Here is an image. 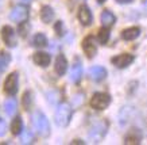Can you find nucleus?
<instances>
[{
	"label": "nucleus",
	"mask_w": 147,
	"mask_h": 145,
	"mask_svg": "<svg viewBox=\"0 0 147 145\" xmlns=\"http://www.w3.org/2000/svg\"><path fill=\"white\" fill-rule=\"evenodd\" d=\"M32 60H34V63H35L36 65H39V67H42V68H45V67H47V65L50 64L51 57H50V54H47V53L38 52V53H35V54L32 56Z\"/></svg>",
	"instance_id": "14"
},
{
	"label": "nucleus",
	"mask_w": 147,
	"mask_h": 145,
	"mask_svg": "<svg viewBox=\"0 0 147 145\" xmlns=\"http://www.w3.org/2000/svg\"><path fill=\"white\" fill-rule=\"evenodd\" d=\"M9 61H11V56L5 52H0V72H3L8 67Z\"/></svg>",
	"instance_id": "24"
},
{
	"label": "nucleus",
	"mask_w": 147,
	"mask_h": 145,
	"mask_svg": "<svg viewBox=\"0 0 147 145\" xmlns=\"http://www.w3.org/2000/svg\"><path fill=\"white\" fill-rule=\"evenodd\" d=\"M55 31H57L58 35H62L63 34V27H62V22H61V20H58V22L55 23Z\"/></svg>",
	"instance_id": "26"
},
{
	"label": "nucleus",
	"mask_w": 147,
	"mask_h": 145,
	"mask_svg": "<svg viewBox=\"0 0 147 145\" xmlns=\"http://www.w3.org/2000/svg\"><path fill=\"white\" fill-rule=\"evenodd\" d=\"M34 140H35V137L31 130H24L20 136V144H32Z\"/></svg>",
	"instance_id": "23"
},
{
	"label": "nucleus",
	"mask_w": 147,
	"mask_h": 145,
	"mask_svg": "<svg viewBox=\"0 0 147 145\" xmlns=\"http://www.w3.org/2000/svg\"><path fill=\"white\" fill-rule=\"evenodd\" d=\"M119 4H129V3H132L134 0H116Z\"/></svg>",
	"instance_id": "29"
},
{
	"label": "nucleus",
	"mask_w": 147,
	"mask_h": 145,
	"mask_svg": "<svg viewBox=\"0 0 147 145\" xmlns=\"http://www.w3.org/2000/svg\"><path fill=\"white\" fill-rule=\"evenodd\" d=\"M97 39L101 45H105V44H107L108 39H109V30H108V27H102V29L98 30Z\"/></svg>",
	"instance_id": "22"
},
{
	"label": "nucleus",
	"mask_w": 147,
	"mask_h": 145,
	"mask_svg": "<svg viewBox=\"0 0 147 145\" xmlns=\"http://www.w3.org/2000/svg\"><path fill=\"white\" fill-rule=\"evenodd\" d=\"M31 104H32L31 92H30V91H26V92H24V95H23V107H24V110H30Z\"/></svg>",
	"instance_id": "25"
},
{
	"label": "nucleus",
	"mask_w": 147,
	"mask_h": 145,
	"mask_svg": "<svg viewBox=\"0 0 147 145\" xmlns=\"http://www.w3.org/2000/svg\"><path fill=\"white\" fill-rule=\"evenodd\" d=\"M32 125L35 127L36 133L42 137H49L50 134V123L49 119L43 113L40 111H36L32 115Z\"/></svg>",
	"instance_id": "2"
},
{
	"label": "nucleus",
	"mask_w": 147,
	"mask_h": 145,
	"mask_svg": "<svg viewBox=\"0 0 147 145\" xmlns=\"http://www.w3.org/2000/svg\"><path fill=\"white\" fill-rule=\"evenodd\" d=\"M40 19L43 23H50L54 19V11L50 5H43L40 10Z\"/></svg>",
	"instance_id": "18"
},
{
	"label": "nucleus",
	"mask_w": 147,
	"mask_h": 145,
	"mask_svg": "<svg viewBox=\"0 0 147 145\" xmlns=\"http://www.w3.org/2000/svg\"><path fill=\"white\" fill-rule=\"evenodd\" d=\"M19 25H22V23H19ZM27 30H28V27H23V25L22 26H20V27H19V31H20V35L22 37H26L27 35Z\"/></svg>",
	"instance_id": "28"
},
{
	"label": "nucleus",
	"mask_w": 147,
	"mask_h": 145,
	"mask_svg": "<svg viewBox=\"0 0 147 145\" xmlns=\"http://www.w3.org/2000/svg\"><path fill=\"white\" fill-rule=\"evenodd\" d=\"M90 79L94 82H102L107 77V69L102 67H92L89 71Z\"/></svg>",
	"instance_id": "12"
},
{
	"label": "nucleus",
	"mask_w": 147,
	"mask_h": 145,
	"mask_svg": "<svg viewBox=\"0 0 147 145\" xmlns=\"http://www.w3.org/2000/svg\"><path fill=\"white\" fill-rule=\"evenodd\" d=\"M54 69H55V72H57L59 76L65 75V72H66V69H67V60H66V57H65L63 54H58L57 56Z\"/></svg>",
	"instance_id": "13"
},
{
	"label": "nucleus",
	"mask_w": 147,
	"mask_h": 145,
	"mask_svg": "<svg viewBox=\"0 0 147 145\" xmlns=\"http://www.w3.org/2000/svg\"><path fill=\"white\" fill-rule=\"evenodd\" d=\"M5 131H7V125H5V122L3 119H0V137L4 136Z\"/></svg>",
	"instance_id": "27"
},
{
	"label": "nucleus",
	"mask_w": 147,
	"mask_h": 145,
	"mask_svg": "<svg viewBox=\"0 0 147 145\" xmlns=\"http://www.w3.org/2000/svg\"><path fill=\"white\" fill-rule=\"evenodd\" d=\"M98 3H100V4H102V3H104V1H105V0H97Z\"/></svg>",
	"instance_id": "32"
},
{
	"label": "nucleus",
	"mask_w": 147,
	"mask_h": 145,
	"mask_svg": "<svg viewBox=\"0 0 147 145\" xmlns=\"http://www.w3.org/2000/svg\"><path fill=\"white\" fill-rule=\"evenodd\" d=\"M71 115H73V109L69 103H61L57 106L55 109V114H54V119H55V123L58 126L65 127L69 125L71 119Z\"/></svg>",
	"instance_id": "1"
},
{
	"label": "nucleus",
	"mask_w": 147,
	"mask_h": 145,
	"mask_svg": "<svg viewBox=\"0 0 147 145\" xmlns=\"http://www.w3.org/2000/svg\"><path fill=\"white\" fill-rule=\"evenodd\" d=\"M9 19L16 23H24L28 19V8L23 4L15 5L9 14Z\"/></svg>",
	"instance_id": "5"
},
{
	"label": "nucleus",
	"mask_w": 147,
	"mask_h": 145,
	"mask_svg": "<svg viewBox=\"0 0 147 145\" xmlns=\"http://www.w3.org/2000/svg\"><path fill=\"white\" fill-rule=\"evenodd\" d=\"M108 130V122L105 119H101L93 125V126L89 129V133H88V137L89 140L93 142V144H98L101 142V140L105 137Z\"/></svg>",
	"instance_id": "3"
},
{
	"label": "nucleus",
	"mask_w": 147,
	"mask_h": 145,
	"mask_svg": "<svg viewBox=\"0 0 147 145\" xmlns=\"http://www.w3.org/2000/svg\"><path fill=\"white\" fill-rule=\"evenodd\" d=\"M78 20L81 22V25H84V26H89L92 25V20H93V16H92V12H90V10L88 5H80V8H78Z\"/></svg>",
	"instance_id": "10"
},
{
	"label": "nucleus",
	"mask_w": 147,
	"mask_h": 145,
	"mask_svg": "<svg viewBox=\"0 0 147 145\" xmlns=\"http://www.w3.org/2000/svg\"><path fill=\"white\" fill-rule=\"evenodd\" d=\"M16 107H18V104H16V100L13 98H9V99H7L4 102V110L7 115H13L16 113Z\"/></svg>",
	"instance_id": "21"
},
{
	"label": "nucleus",
	"mask_w": 147,
	"mask_h": 145,
	"mask_svg": "<svg viewBox=\"0 0 147 145\" xmlns=\"http://www.w3.org/2000/svg\"><path fill=\"white\" fill-rule=\"evenodd\" d=\"M20 1H22L23 4H30V3H31L32 0H20Z\"/></svg>",
	"instance_id": "30"
},
{
	"label": "nucleus",
	"mask_w": 147,
	"mask_h": 145,
	"mask_svg": "<svg viewBox=\"0 0 147 145\" xmlns=\"http://www.w3.org/2000/svg\"><path fill=\"white\" fill-rule=\"evenodd\" d=\"M143 7L147 10V0H144V1H143Z\"/></svg>",
	"instance_id": "31"
},
{
	"label": "nucleus",
	"mask_w": 147,
	"mask_h": 145,
	"mask_svg": "<svg viewBox=\"0 0 147 145\" xmlns=\"http://www.w3.org/2000/svg\"><path fill=\"white\" fill-rule=\"evenodd\" d=\"M111 103V96L105 92H96L90 98V107L94 110H105Z\"/></svg>",
	"instance_id": "4"
},
{
	"label": "nucleus",
	"mask_w": 147,
	"mask_h": 145,
	"mask_svg": "<svg viewBox=\"0 0 147 145\" xmlns=\"http://www.w3.org/2000/svg\"><path fill=\"white\" fill-rule=\"evenodd\" d=\"M32 45L35 46V48H45V46H47V38H46V35L42 34V33L35 34L34 38H32Z\"/></svg>",
	"instance_id": "20"
},
{
	"label": "nucleus",
	"mask_w": 147,
	"mask_h": 145,
	"mask_svg": "<svg viewBox=\"0 0 147 145\" xmlns=\"http://www.w3.org/2000/svg\"><path fill=\"white\" fill-rule=\"evenodd\" d=\"M4 91L9 96H13L18 92V73L12 72L9 73L4 82Z\"/></svg>",
	"instance_id": "6"
},
{
	"label": "nucleus",
	"mask_w": 147,
	"mask_h": 145,
	"mask_svg": "<svg viewBox=\"0 0 147 145\" xmlns=\"http://www.w3.org/2000/svg\"><path fill=\"white\" fill-rule=\"evenodd\" d=\"M1 38L4 44L8 48H15L16 46V37H15V31L11 26H4L1 29Z\"/></svg>",
	"instance_id": "7"
},
{
	"label": "nucleus",
	"mask_w": 147,
	"mask_h": 145,
	"mask_svg": "<svg viewBox=\"0 0 147 145\" xmlns=\"http://www.w3.org/2000/svg\"><path fill=\"white\" fill-rule=\"evenodd\" d=\"M142 141V131L139 129H131V130L125 134L124 144L125 145H138Z\"/></svg>",
	"instance_id": "11"
},
{
	"label": "nucleus",
	"mask_w": 147,
	"mask_h": 145,
	"mask_svg": "<svg viewBox=\"0 0 147 145\" xmlns=\"http://www.w3.org/2000/svg\"><path fill=\"white\" fill-rule=\"evenodd\" d=\"M23 130V121L20 117H15L11 122V131L13 136H19Z\"/></svg>",
	"instance_id": "19"
},
{
	"label": "nucleus",
	"mask_w": 147,
	"mask_h": 145,
	"mask_svg": "<svg viewBox=\"0 0 147 145\" xmlns=\"http://www.w3.org/2000/svg\"><path fill=\"white\" fill-rule=\"evenodd\" d=\"M82 77V65L80 61H76L70 69V80L73 83H78Z\"/></svg>",
	"instance_id": "15"
},
{
	"label": "nucleus",
	"mask_w": 147,
	"mask_h": 145,
	"mask_svg": "<svg viewBox=\"0 0 147 145\" xmlns=\"http://www.w3.org/2000/svg\"><path fill=\"white\" fill-rule=\"evenodd\" d=\"M100 19H101V23H102V26H104V27H111V26H113L115 22H116V16L112 14L109 10L102 11Z\"/></svg>",
	"instance_id": "16"
},
{
	"label": "nucleus",
	"mask_w": 147,
	"mask_h": 145,
	"mask_svg": "<svg viewBox=\"0 0 147 145\" xmlns=\"http://www.w3.org/2000/svg\"><path fill=\"white\" fill-rule=\"evenodd\" d=\"M139 35H140V29L139 27H129L121 31V38L125 41H134Z\"/></svg>",
	"instance_id": "17"
},
{
	"label": "nucleus",
	"mask_w": 147,
	"mask_h": 145,
	"mask_svg": "<svg viewBox=\"0 0 147 145\" xmlns=\"http://www.w3.org/2000/svg\"><path fill=\"white\" fill-rule=\"evenodd\" d=\"M134 60H135V57L132 54L123 53V54L115 56L111 61L115 67H117V68H127L128 65H131V63H134Z\"/></svg>",
	"instance_id": "9"
},
{
	"label": "nucleus",
	"mask_w": 147,
	"mask_h": 145,
	"mask_svg": "<svg viewBox=\"0 0 147 145\" xmlns=\"http://www.w3.org/2000/svg\"><path fill=\"white\" fill-rule=\"evenodd\" d=\"M82 50H84L85 54L88 56L89 59L94 57V54L97 53V45H96L94 38L92 35H88L84 38V41H82Z\"/></svg>",
	"instance_id": "8"
}]
</instances>
